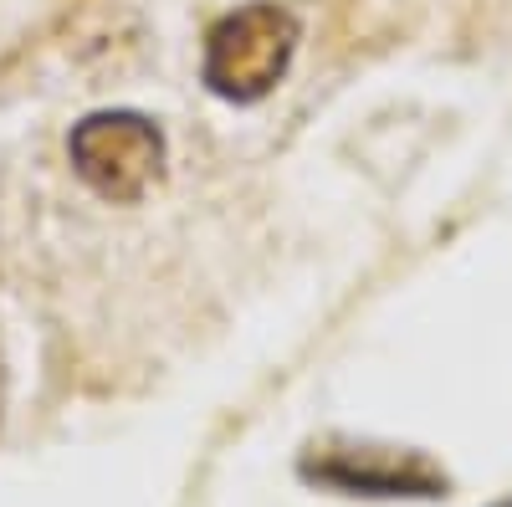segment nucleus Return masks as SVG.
<instances>
[{"label": "nucleus", "instance_id": "3", "mask_svg": "<svg viewBox=\"0 0 512 507\" xmlns=\"http://www.w3.org/2000/svg\"><path fill=\"white\" fill-rule=\"evenodd\" d=\"M303 477L338 487V492H364V497H441L446 477L420 456H384V451H333L318 461H303Z\"/></svg>", "mask_w": 512, "mask_h": 507}, {"label": "nucleus", "instance_id": "2", "mask_svg": "<svg viewBox=\"0 0 512 507\" xmlns=\"http://www.w3.org/2000/svg\"><path fill=\"white\" fill-rule=\"evenodd\" d=\"M72 169L113 205H134L164 169V134L144 113H93L72 129Z\"/></svg>", "mask_w": 512, "mask_h": 507}, {"label": "nucleus", "instance_id": "4", "mask_svg": "<svg viewBox=\"0 0 512 507\" xmlns=\"http://www.w3.org/2000/svg\"><path fill=\"white\" fill-rule=\"evenodd\" d=\"M497 507H512V502H497Z\"/></svg>", "mask_w": 512, "mask_h": 507}, {"label": "nucleus", "instance_id": "1", "mask_svg": "<svg viewBox=\"0 0 512 507\" xmlns=\"http://www.w3.org/2000/svg\"><path fill=\"white\" fill-rule=\"evenodd\" d=\"M297 52V16L272 0L231 11L205 41V88L226 103H262L287 77Z\"/></svg>", "mask_w": 512, "mask_h": 507}]
</instances>
